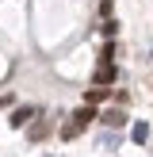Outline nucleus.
Segmentation results:
<instances>
[{
	"mask_svg": "<svg viewBox=\"0 0 153 157\" xmlns=\"http://www.w3.org/2000/svg\"><path fill=\"white\" fill-rule=\"evenodd\" d=\"M92 81H96V84H103V88H111V84L119 81V65H115V61H99V65H96V73H92Z\"/></svg>",
	"mask_w": 153,
	"mask_h": 157,
	"instance_id": "1",
	"label": "nucleus"
},
{
	"mask_svg": "<svg viewBox=\"0 0 153 157\" xmlns=\"http://www.w3.org/2000/svg\"><path fill=\"white\" fill-rule=\"evenodd\" d=\"M35 115H38V107H35V104H27V107H15L8 123H12V130H23V127H27L31 119H35Z\"/></svg>",
	"mask_w": 153,
	"mask_h": 157,
	"instance_id": "2",
	"label": "nucleus"
},
{
	"mask_svg": "<svg viewBox=\"0 0 153 157\" xmlns=\"http://www.w3.org/2000/svg\"><path fill=\"white\" fill-rule=\"evenodd\" d=\"M99 123H103V127H111V130H119V127H126V111H122V107H103Z\"/></svg>",
	"mask_w": 153,
	"mask_h": 157,
	"instance_id": "3",
	"label": "nucleus"
},
{
	"mask_svg": "<svg viewBox=\"0 0 153 157\" xmlns=\"http://www.w3.org/2000/svg\"><path fill=\"white\" fill-rule=\"evenodd\" d=\"M92 119H99V115H96V107H92V104H84V107H76V111L69 115V123H73L76 130H84V127H88Z\"/></svg>",
	"mask_w": 153,
	"mask_h": 157,
	"instance_id": "4",
	"label": "nucleus"
},
{
	"mask_svg": "<svg viewBox=\"0 0 153 157\" xmlns=\"http://www.w3.org/2000/svg\"><path fill=\"white\" fill-rule=\"evenodd\" d=\"M50 123H46V119H38V115H35V123H27V138H31V142H42V138H50Z\"/></svg>",
	"mask_w": 153,
	"mask_h": 157,
	"instance_id": "5",
	"label": "nucleus"
},
{
	"mask_svg": "<svg viewBox=\"0 0 153 157\" xmlns=\"http://www.w3.org/2000/svg\"><path fill=\"white\" fill-rule=\"evenodd\" d=\"M107 96H111V88H103V84H92V88L84 92V104H92V107H96V104H107Z\"/></svg>",
	"mask_w": 153,
	"mask_h": 157,
	"instance_id": "6",
	"label": "nucleus"
},
{
	"mask_svg": "<svg viewBox=\"0 0 153 157\" xmlns=\"http://www.w3.org/2000/svg\"><path fill=\"white\" fill-rule=\"evenodd\" d=\"M115 58H119V46H115V38H107L103 50H99V61H115Z\"/></svg>",
	"mask_w": 153,
	"mask_h": 157,
	"instance_id": "7",
	"label": "nucleus"
},
{
	"mask_svg": "<svg viewBox=\"0 0 153 157\" xmlns=\"http://www.w3.org/2000/svg\"><path fill=\"white\" fill-rule=\"evenodd\" d=\"M99 31H103V38H115V35H119V19L103 15V27H99Z\"/></svg>",
	"mask_w": 153,
	"mask_h": 157,
	"instance_id": "8",
	"label": "nucleus"
},
{
	"mask_svg": "<svg viewBox=\"0 0 153 157\" xmlns=\"http://www.w3.org/2000/svg\"><path fill=\"white\" fill-rule=\"evenodd\" d=\"M130 134H134V142H145V138H149V123H142V119H138Z\"/></svg>",
	"mask_w": 153,
	"mask_h": 157,
	"instance_id": "9",
	"label": "nucleus"
},
{
	"mask_svg": "<svg viewBox=\"0 0 153 157\" xmlns=\"http://www.w3.org/2000/svg\"><path fill=\"white\" fill-rule=\"evenodd\" d=\"M76 134H80V130H76V127H73V123H65V127H61V138H65V142H73V138H76Z\"/></svg>",
	"mask_w": 153,
	"mask_h": 157,
	"instance_id": "10",
	"label": "nucleus"
},
{
	"mask_svg": "<svg viewBox=\"0 0 153 157\" xmlns=\"http://www.w3.org/2000/svg\"><path fill=\"white\" fill-rule=\"evenodd\" d=\"M115 12V0H99V15H111Z\"/></svg>",
	"mask_w": 153,
	"mask_h": 157,
	"instance_id": "11",
	"label": "nucleus"
},
{
	"mask_svg": "<svg viewBox=\"0 0 153 157\" xmlns=\"http://www.w3.org/2000/svg\"><path fill=\"white\" fill-rule=\"evenodd\" d=\"M4 100H8V96H0V104H4Z\"/></svg>",
	"mask_w": 153,
	"mask_h": 157,
	"instance_id": "12",
	"label": "nucleus"
}]
</instances>
